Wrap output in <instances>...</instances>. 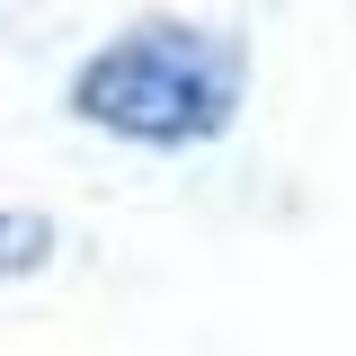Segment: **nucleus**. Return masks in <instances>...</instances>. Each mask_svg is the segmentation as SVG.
<instances>
[{
  "label": "nucleus",
  "instance_id": "2",
  "mask_svg": "<svg viewBox=\"0 0 356 356\" xmlns=\"http://www.w3.org/2000/svg\"><path fill=\"white\" fill-rule=\"evenodd\" d=\"M54 250H63L54 214H36V205H0V276H44Z\"/></svg>",
  "mask_w": 356,
  "mask_h": 356
},
{
  "label": "nucleus",
  "instance_id": "1",
  "mask_svg": "<svg viewBox=\"0 0 356 356\" xmlns=\"http://www.w3.org/2000/svg\"><path fill=\"white\" fill-rule=\"evenodd\" d=\"M241 98L250 44L205 18H134L107 44H89L63 81V107L134 152H205L241 125Z\"/></svg>",
  "mask_w": 356,
  "mask_h": 356
}]
</instances>
